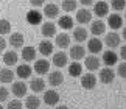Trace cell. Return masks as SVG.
I'll return each mask as SVG.
<instances>
[{"mask_svg":"<svg viewBox=\"0 0 126 109\" xmlns=\"http://www.w3.org/2000/svg\"><path fill=\"white\" fill-rule=\"evenodd\" d=\"M96 81H98V78H96L94 73H90V72H87V73H83L81 75V86H83L84 89H94L96 86Z\"/></svg>","mask_w":126,"mask_h":109,"instance_id":"1","label":"cell"},{"mask_svg":"<svg viewBox=\"0 0 126 109\" xmlns=\"http://www.w3.org/2000/svg\"><path fill=\"white\" fill-rule=\"evenodd\" d=\"M84 67L89 70L90 73L98 70L100 69V58L96 54H90V56H86L84 58Z\"/></svg>","mask_w":126,"mask_h":109,"instance_id":"2","label":"cell"},{"mask_svg":"<svg viewBox=\"0 0 126 109\" xmlns=\"http://www.w3.org/2000/svg\"><path fill=\"white\" fill-rule=\"evenodd\" d=\"M94 14L98 19L109 14V3L108 2H95L94 3Z\"/></svg>","mask_w":126,"mask_h":109,"instance_id":"3","label":"cell"},{"mask_svg":"<svg viewBox=\"0 0 126 109\" xmlns=\"http://www.w3.org/2000/svg\"><path fill=\"white\" fill-rule=\"evenodd\" d=\"M114 78H115V72L110 67H104V69H101V70H100L98 80L103 84H110V83L114 81Z\"/></svg>","mask_w":126,"mask_h":109,"instance_id":"4","label":"cell"},{"mask_svg":"<svg viewBox=\"0 0 126 109\" xmlns=\"http://www.w3.org/2000/svg\"><path fill=\"white\" fill-rule=\"evenodd\" d=\"M11 92L16 98H22L27 95V84L23 81H14L11 86Z\"/></svg>","mask_w":126,"mask_h":109,"instance_id":"5","label":"cell"},{"mask_svg":"<svg viewBox=\"0 0 126 109\" xmlns=\"http://www.w3.org/2000/svg\"><path fill=\"white\" fill-rule=\"evenodd\" d=\"M42 17H44V14L39 9H30L27 13V22L30 25H39V23H42Z\"/></svg>","mask_w":126,"mask_h":109,"instance_id":"6","label":"cell"},{"mask_svg":"<svg viewBox=\"0 0 126 109\" xmlns=\"http://www.w3.org/2000/svg\"><path fill=\"white\" fill-rule=\"evenodd\" d=\"M53 66H56L58 69L69 66V56H67V53H64V52L53 53Z\"/></svg>","mask_w":126,"mask_h":109,"instance_id":"7","label":"cell"},{"mask_svg":"<svg viewBox=\"0 0 126 109\" xmlns=\"http://www.w3.org/2000/svg\"><path fill=\"white\" fill-rule=\"evenodd\" d=\"M44 103L47 106H56L59 103V93L56 91H45L44 92Z\"/></svg>","mask_w":126,"mask_h":109,"instance_id":"8","label":"cell"},{"mask_svg":"<svg viewBox=\"0 0 126 109\" xmlns=\"http://www.w3.org/2000/svg\"><path fill=\"white\" fill-rule=\"evenodd\" d=\"M64 83V75H62L61 70H55V72H50L48 73V84L53 87H58Z\"/></svg>","mask_w":126,"mask_h":109,"instance_id":"9","label":"cell"},{"mask_svg":"<svg viewBox=\"0 0 126 109\" xmlns=\"http://www.w3.org/2000/svg\"><path fill=\"white\" fill-rule=\"evenodd\" d=\"M23 42H25V37L22 33H11V36L8 39V44L13 48H23Z\"/></svg>","mask_w":126,"mask_h":109,"instance_id":"10","label":"cell"},{"mask_svg":"<svg viewBox=\"0 0 126 109\" xmlns=\"http://www.w3.org/2000/svg\"><path fill=\"white\" fill-rule=\"evenodd\" d=\"M120 39H122V36H120L118 33H115V31H110L106 34V37H104V44L108 45L109 48H115V47H118L120 45Z\"/></svg>","mask_w":126,"mask_h":109,"instance_id":"11","label":"cell"},{"mask_svg":"<svg viewBox=\"0 0 126 109\" xmlns=\"http://www.w3.org/2000/svg\"><path fill=\"white\" fill-rule=\"evenodd\" d=\"M70 58L73 59V61H76V62H78L79 59H84L86 58V48L83 45H79V44L70 47Z\"/></svg>","mask_w":126,"mask_h":109,"instance_id":"12","label":"cell"},{"mask_svg":"<svg viewBox=\"0 0 126 109\" xmlns=\"http://www.w3.org/2000/svg\"><path fill=\"white\" fill-rule=\"evenodd\" d=\"M90 33L94 36H100V34H104L106 33V23L101 20V19H96L90 23Z\"/></svg>","mask_w":126,"mask_h":109,"instance_id":"13","label":"cell"},{"mask_svg":"<svg viewBox=\"0 0 126 109\" xmlns=\"http://www.w3.org/2000/svg\"><path fill=\"white\" fill-rule=\"evenodd\" d=\"M37 75H45V73L50 72V62L47 59H37L34 62V69H33Z\"/></svg>","mask_w":126,"mask_h":109,"instance_id":"14","label":"cell"},{"mask_svg":"<svg viewBox=\"0 0 126 109\" xmlns=\"http://www.w3.org/2000/svg\"><path fill=\"white\" fill-rule=\"evenodd\" d=\"M122 25H123V17L120 14H110V16H108V27L112 28V31L122 28Z\"/></svg>","mask_w":126,"mask_h":109,"instance_id":"15","label":"cell"},{"mask_svg":"<svg viewBox=\"0 0 126 109\" xmlns=\"http://www.w3.org/2000/svg\"><path fill=\"white\" fill-rule=\"evenodd\" d=\"M41 33L44 37H53L56 36V25L53 22H44L42 23V28H41Z\"/></svg>","mask_w":126,"mask_h":109,"instance_id":"16","label":"cell"},{"mask_svg":"<svg viewBox=\"0 0 126 109\" xmlns=\"http://www.w3.org/2000/svg\"><path fill=\"white\" fill-rule=\"evenodd\" d=\"M44 16L48 17V19H56L59 16V6L55 3H47L44 6Z\"/></svg>","mask_w":126,"mask_h":109,"instance_id":"17","label":"cell"},{"mask_svg":"<svg viewBox=\"0 0 126 109\" xmlns=\"http://www.w3.org/2000/svg\"><path fill=\"white\" fill-rule=\"evenodd\" d=\"M22 59H23L27 64L31 62V61H36V48L31 47V45L23 47V48H22Z\"/></svg>","mask_w":126,"mask_h":109,"instance_id":"18","label":"cell"},{"mask_svg":"<svg viewBox=\"0 0 126 109\" xmlns=\"http://www.w3.org/2000/svg\"><path fill=\"white\" fill-rule=\"evenodd\" d=\"M76 20H78L79 23H83V25H84V23L92 22V13L87 8L78 9V11H76Z\"/></svg>","mask_w":126,"mask_h":109,"instance_id":"19","label":"cell"},{"mask_svg":"<svg viewBox=\"0 0 126 109\" xmlns=\"http://www.w3.org/2000/svg\"><path fill=\"white\" fill-rule=\"evenodd\" d=\"M103 62L106 64V66H115V64L118 62V54L115 53L114 50H108L103 53Z\"/></svg>","mask_w":126,"mask_h":109,"instance_id":"20","label":"cell"},{"mask_svg":"<svg viewBox=\"0 0 126 109\" xmlns=\"http://www.w3.org/2000/svg\"><path fill=\"white\" fill-rule=\"evenodd\" d=\"M31 73H33V69H31V66H28L27 62H23V64H20V66H17V70H16V75L19 76V78H30L31 76Z\"/></svg>","mask_w":126,"mask_h":109,"instance_id":"21","label":"cell"},{"mask_svg":"<svg viewBox=\"0 0 126 109\" xmlns=\"http://www.w3.org/2000/svg\"><path fill=\"white\" fill-rule=\"evenodd\" d=\"M30 89L34 93H39V92H45V81L42 78H33L30 81Z\"/></svg>","mask_w":126,"mask_h":109,"instance_id":"22","label":"cell"},{"mask_svg":"<svg viewBox=\"0 0 126 109\" xmlns=\"http://www.w3.org/2000/svg\"><path fill=\"white\" fill-rule=\"evenodd\" d=\"M87 48H89L90 53H100L101 50H103V42L100 41L98 37H92L89 39V42H87Z\"/></svg>","mask_w":126,"mask_h":109,"instance_id":"23","label":"cell"},{"mask_svg":"<svg viewBox=\"0 0 126 109\" xmlns=\"http://www.w3.org/2000/svg\"><path fill=\"white\" fill-rule=\"evenodd\" d=\"M19 61V54L16 53V50H8L3 54V62L6 66H16Z\"/></svg>","mask_w":126,"mask_h":109,"instance_id":"24","label":"cell"},{"mask_svg":"<svg viewBox=\"0 0 126 109\" xmlns=\"http://www.w3.org/2000/svg\"><path fill=\"white\" fill-rule=\"evenodd\" d=\"M56 45L61 48V50H64L70 45V36L67 33H59L56 34Z\"/></svg>","mask_w":126,"mask_h":109,"instance_id":"25","label":"cell"},{"mask_svg":"<svg viewBox=\"0 0 126 109\" xmlns=\"http://www.w3.org/2000/svg\"><path fill=\"white\" fill-rule=\"evenodd\" d=\"M14 72L11 69L5 67V69H0V83H14Z\"/></svg>","mask_w":126,"mask_h":109,"instance_id":"26","label":"cell"},{"mask_svg":"<svg viewBox=\"0 0 126 109\" xmlns=\"http://www.w3.org/2000/svg\"><path fill=\"white\" fill-rule=\"evenodd\" d=\"M58 27L62 28V30H70L73 28V19L70 16H61L58 19Z\"/></svg>","mask_w":126,"mask_h":109,"instance_id":"27","label":"cell"},{"mask_svg":"<svg viewBox=\"0 0 126 109\" xmlns=\"http://www.w3.org/2000/svg\"><path fill=\"white\" fill-rule=\"evenodd\" d=\"M25 106L28 109H39L41 106V98L37 95H28L25 100Z\"/></svg>","mask_w":126,"mask_h":109,"instance_id":"28","label":"cell"},{"mask_svg":"<svg viewBox=\"0 0 126 109\" xmlns=\"http://www.w3.org/2000/svg\"><path fill=\"white\" fill-rule=\"evenodd\" d=\"M39 53L42 56H50L53 53V44L50 41H42L39 44Z\"/></svg>","mask_w":126,"mask_h":109,"instance_id":"29","label":"cell"},{"mask_svg":"<svg viewBox=\"0 0 126 109\" xmlns=\"http://www.w3.org/2000/svg\"><path fill=\"white\" fill-rule=\"evenodd\" d=\"M69 75L70 76H81L83 75V66H81L79 62H76V61L69 64Z\"/></svg>","mask_w":126,"mask_h":109,"instance_id":"30","label":"cell"},{"mask_svg":"<svg viewBox=\"0 0 126 109\" xmlns=\"http://www.w3.org/2000/svg\"><path fill=\"white\" fill-rule=\"evenodd\" d=\"M73 39L76 42H84L87 39V30L83 28V27H78L73 30Z\"/></svg>","mask_w":126,"mask_h":109,"instance_id":"31","label":"cell"},{"mask_svg":"<svg viewBox=\"0 0 126 109\" xmlns=\"http://www.w3.org/2000/svg\"><path fill=\"white\" fill-rule=\"evenodd\" d=\"M76 5H78V2H75V0H64V2L61 3V8L64 9L65 13H72L76 9Z\"/></svg>","mask_w":126,"mask_h":109,"instance_id":"32","label":"cell"},{"mask_svg":"<svg viewBox=\"0 0 126 109\" xmlns=\"http://www.w3.org/2000/svg\"><path fill=\"white\" fill-rule=\"evenodd\" d=\"M11 33V23L6 19H0V36Z\"/></svg>","mask_w":126,"mask_h":109,"instance_id":"33","label":"cell"},{"mask_svg":"<svg viewBox=\"0 0 126 109\" xmlns=\"http://www.w3.org/2000/svg\"><path fill=\"white\" fill-rule=\"evenodd\" d=\"M6 109H23V103L19 100V98H16V100H11L8 103Z\"/></svg>","mask_w":126,"mask_h":109,"instance_id":"34","label":"cell"},{"mask_svg":"<svg viewBox=\"0 0 126 109\" xmlns=\"http://www.w3.org/2000/svg\"><path fill=\"white\" fill-rule=\"evenodd\" d=\"M110 6H112L115 11H122L126 6V2L125 0H114V2H110Z\"/></svg>","mask_w":126,"mask_h":109,"instance_id":"35","label":"cell"},{"mask_svg":"<svg viewBox=\"0 0 126 109\" xmlns=\"http://www.w3.org/2000/svg\"><path fill=\"white\" fill-rule=\"evenodd\" d=\"M8 98H9V91L5 86H0V103L6 101Z\"/></svg>","mask_w":126,"mask_h":109,"instance_id":"36","label":"cell"},{"mask_svg":"<svg viewBox=\"0 0 126 109\" xmlns=\"http://www.w3.org/2000/svg\"><path fill=\"white\" fill-rule=\"evenodd\" d=\"M117 73L122 78H126V62L123 61V62H120L118 64V67H117Z\"/></svg>","mask_w":126,"mask_h":109,"instance_id":"37","label":"cell"},{"mask_svg":"<svg viewBox=\"0 0 126 109\" xmlns=\"http://www.w3.org/2000/svg\"><path fill=\"white\" fill-rule=\"evenodd\" d=\"M44 3H45V2H42V0H31V2H30V5L33 6V9H37V8L44 6Z\"/></svg>","mask_w":126,"mask_h":109,"instance_id":"38","label":"cell"},{"mask_svg":"<svg viewBox=\"0 0 126 109\" xmlns=\"http://www.w3.org/2000/svg\"><path fill=\"white\" fill-rule=\"evenodd\" d=\"M6 45H8V41H6L3 36H0V52H5Z\"/></svg>","mask_w":126,"mask_h":109,"instance_id":"39","label":"cell"},{"mask_svg":"<svg viewBox=\"0 0 126 109\" xmlns=\"http://www.w3.org/2000/svg\"><path fill=\"white\" fill-rule=\"evenodd\" d=\"M120 58L126 62V45H123L122 48H120Z\"/></svg>","mask_w":126,"mask_h":109,"instance_id":"40","label":"cell"},{"mask_svg":"<svg viewBox=\"0 0 126 109\" xmlns=\"http://www.w3.org/2000/svg\"><path fill=\"white\" fill-rule=\"evenodd\" d=\"M78 3H81V5H83V6H90V5H94L95 2H92V0H81V2H78Z\"/></svg>","mask_w":126,"mask_h":109,"instance_id":"41","label":"cell"},{"mask_svg":"<svg viewBox=\"0 0 126 109\" xmlns=\"http://www.w3.org/2000/svg\"><path fill=\"white\" fill-rule=\"evenodd\" d=\"M56 109H69L65 105H59V106H56Z\"/></svg>","mask_w":126,"mask_h":109,"instance_id":"42","label":"cell"},{"mask_svg":"<svg viewBox=\"0 0 126 109\" xmlns=\"http://www.w3.org/2000/svg\"><path fill=\"white\" fill-rule=\"evenodd\" d=\"M122 36H123V39L126 41V28H123V33H122Z\"/></svg>","mask_w":126,"mask_h":109,"instance_id":"43","label":"cell"},{"mask_svg":"<svg viewBox=\"0 0 126 109\" xmlns=\"http://www.w3.org/2000/svg\"><path fill=\"white\" fill-rule=\"evenodd\" d=\"M0 109H3V106H2V105H0Z\"/></svg>","mask_w":126,"mask_h":109,"instance_id":"44","label":"cell"},{"mask_svg":"<svg viewBox=\"0 0 126 109\" xmlns=\"http://www.w3.org/2000/svg\"><path fill=\"white\" fill-rule=\"evenodd\" d=\"M125 17H126V14H125Z\"/></svg>","mask_w":126,"mask_h":109,"instance_id":"45","label":"cell"}]
</instances>
